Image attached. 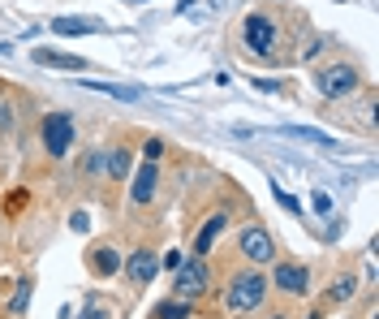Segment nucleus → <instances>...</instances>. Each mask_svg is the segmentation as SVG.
<instances>
[{
	"label": "nucleus",
	"instance_id": "f257e3e1",
	"mask_svg": "<svg viewBox=\"0 0 379 319\" xmlns=\"http://www.w3.org/2000/svg\"><path fill=\"white\" fill-rule=\"evenodd\" d=\"M263 298H268V276H263V272H237L233 280H228V294H224L228 311H237V315L259 311Z\"/></svg>",
	"mask_w": 379,
	"mask_h": 319
},
{
	"label": "nucleus",
	"instance_id": "f03ea898",
	"mask_svg": "<svg viewBox=\"0 0 379 319\" xmlns=\"http://www.w3.org/2000/svg\"><path fill=\"white\" fill-rule=\"evenodd\" d=\"M241 43L250 47L255 56L272 60V56H276V43H280V30H276L272 18H263V13H250V18L241 22Z\"/></svg>",
	"mask_w": 379,
	"mask_h": 319
},
{
	"label": "nucleus",
	"instance_id": "7ed1b4c3",
	"mask_svg": "<svg viewBox=\"0 0 379 319\" xmlns=\"http://www.w3.org/2000/svg\"><path fill=\"white\" fill-rule=\"evenodd\" d=\"M362 87V78L354 65H327L315 74V91L323 95V100H349V95Z\"/></svg>",
	"mask_w": 379,
	"mask_h": 319
},
{
	"label": "nucleus",
	"instance_id": "20e7f679",
	"mask_svg": "<svg viewBox=\"0 0 379 319\" xmlns=\"http://www.w3.org/2000/svg\"><path fill=\"white\" fill-rule=\"evenodd\" d=\"M74 138H78V125H74L69 113H47L43 117V147H47V155H56V160L69 155Z\"/></svg>",
	"mask_w": 379,
	"mask_h": 319
},
{
	"label": "nucleus",
	"instance_id": "39448f33",
	"mask_svg": "<svg viewBox=\"0 0 379 319\" xmlns=\"http://www.w3.org/2000/svg\"><path fill=\"white\" fill-rule=\"evenodd\" d=\"M173 280H177V298L194 302V298H199L207 285H211V272H207V263L199 259V254H194V259H186V263L173 272Z\"/></svg>",
	"mask_w": 379,
	"mask_h": 319
},
{
	"label": "nucleus",
	"instance_id": "423d86ee",
	"mask_svg": "<svg viewBox=\"0 0 379 319\" xmlns=\"http://www.w3.org/2000/svg\"><path fill=\"white\" fill-rule=\"evenodd\" d=\"M237 242H241V254L250 263H259V267L263 263H276V242H272V233L263 229V225H246Z\"/></svg>",
	"mask_w": 379,
	"mask_h": 319
},
{
	"label": "nucleus",
	"instance_id": "0eeeda50",
	"mask_svg": "<svg viewBox=\"0 0 379 319\" xmlns=\"http://www.w3.org/2000/svg\"><path fill=\"white\" fill-rule=\"evenodd\" d=\"M272 285H276V289H285V294H293V298H302L310 289V272L302 263H276L272 267Z\"/></svg>",
	"mask_w": 379,
	"mask_h": 319
},
{
	"label": "nucleus",
	"instance_id": "6e6552de",
	"mask_svg": "<svg viewBox=\"0 0 379 319\" xmlns=\"http://www.w3.org/2000/svg\"><path fill=\"white\" fill-rule=\"evenodd\" d=\"M155 272H160V254H155V250H134V254L125 259V276H129V285H151Z\"/></svg>",
	"mask_w": 379,
	"mask_h": 319
},
{
	"label": "nucleus",
	"instance_id": "1a4fd4ad",
	"mask_svg": "<svg viewBox=\"0 0 379 319\" xmlns=\"http://www.w3.org/2000/svg\"><path fill=\"white\" fill-rule=\"evenodd\" d=\"M35 65L65 69V74H82V69H87V56H69V52H52V47H35Z\"/></svg>",
	"mask_w": 379,
	"mask_h": 319
},
{
	"label": "nucleus",
	"instance_id": "9d476101",
	"mask_svg": "<svg viewBox=\"0 0 379 319\" xmlns=\"http://www.w3.org/2000/svg\"><path fill=\"white\" fill-rule=\"evenodd\" d=\"M155 182H160L155 164H142V168L134 173V182H129V199H134L138 207H142V203H151V199H155Z\"/></svg>",
	"mask_w": 379,
	"mask_h": 319
},
{
	"label": "nucleus",
	"instance_id": "9b49d317",
	"mask_svg": "<svg viewBox=\"0 0 379 319\" xmlns=\"http://www.w3.org/2000/svg\"><path fill=\"white\" fill-rule=\"evenodd\" d=\"M104 22H95V18H56L52 22V35L61 39H78V35H100Z\"/></svg>",
	"mask_w": 379,
	"mask_h": 319
},
{
	"label": "nucleus",
	"instance_id": "f8f14e48",
	"mask_svg": "<svg viewBox=\"0 0 379 319\" xmlns=\"http://www.w3.org/2000/svg\"><path fill=\"white\" fill-rule=\"evenodd\" d=\"M224 225H228V216H224V212H216V216H211L207 225L199 229V237H194V254H199V259H203L211 246H216V237L224 233Z\"/></svg>",
	"mask_w": 379,
	"mask_h": 319
},
{
	"label": "nucleus",
	"instance_id": "ddd939ff",
	"mask_svg": "<svg viewBox=\"0 0 379 319\" xmlns=\"http://www.w3.org/2000/svg\"><path fill=\"white\" fill-rule=\"evenodd\" d=\"M91 272H95V276L121 272V254H117V246H91Z\"/></svg>",
	"mask_w": 379,
	"mask_h": 319
},
{
	"label": "nucleus",
	"instance_id": "4468645a",
	"mask_svg": "<svg viewBox=\"0 0 379 319\" xmlns=\"http://www.w3.org/2000/svg\"><path fill=\"white\" fill-rule=\"evenodd\" d=\"M285 134L289 138H302V142H315V147H323V151H340V142L332 134L315 130V125H285Z\"/></svg>",
	"mask_w": 379,
	"mask_h": 319
},
{
	"label": "nucleus",
	"instance_id": "2eb2a0df",
	"mask_svg": "<svg viewBox=\"0 0 379 319\" xmlns=\"http://www.w3.org/2000/svg\"><path fill=\"white\" fill-rule=\"evenodd\" d=\"M82 87H87V91H100V95H112V100H125V104H138V100H142V87H121V82H91V78H82Z\"/></svg>",
	"mask_w": 379,
	"mask_h": 319
},
{
	"label": "nucleus",
	"instance_id": "dca6fc26",
	"mask_svg": "<svg viewBox=\"0 0 379 319\" xmlns=\"http://www.w3.org/2000/svg\"><path fill=\"white\" fill-rule=\"evenodd\" d=\"M129 164H134V160H129L125 147H108V177L112 182H125L129 177Z\"/></svg>",
	"mask_w": 379,
	"mask_h": 319
},
{
	"label": "nucleus",
	"instance_id": "f3484780",
	"mask_svg": "<svg viewBox=\"0 0 379 319\" xmlns=\"http://www.w3.org/2000/svg\"><path fill=\"white\" fill-rule=\"evenodd\" d=\"M82 173L87 177H108V147H95L87 155V164H82Z\"/></svg>",
	"mask_w": 379,
	"mask_h": 319
},
{
	"label": "nucleus",
	"instance_id": "a211bd4d",
	"mask_svg": "<svg viewBox=\"0 0 379 319\" xmlns=\"http://www.w3.org/2000/svg\"><path fill=\"white\" fill-rule=\"evenodd\" d=\"M155 319H190V302L186 298H173V302H160Z\"/></svg>",
	"mask_w": 379,
	"mask_h": 319
},
{
	"label": "nucleus",
	"instance_id": "6ab92c4d",
	"mask_svg": "<svg viewBox=\"0 0 379 319\" xmlns=\"http://www.w3.org/2000/svg\"><path fill=\"white\" fill-rule=\"evenodd\" d=\"M78 319H112V307H108V302L100 298V294H91L87 298V307H82V315Z\"/></svg>",
	"mask_w": 379,
	"mask_h": 319
},
{
	"label": "nucleus",
	"instance_id": "aec40b11",
	"mask_svg": "<svg viewBox=\"0 0 379 319\" xmlns=\"http://www.w3.org/2000/svg\"><path fill=\"white\" fill-rule=\"evenodd\" d=\"M30 289H35L30 280H18V289H13V298H9V315H22V311H26V302H30Z\"/></svg>",
	"mask_w": 379,
	"mask_h": 319
},
{
	"label": "nucleus",
	"instance_id": "412c9836",
	"mask_svg": "<svg viewBox=\"0 0 379 319\" xmlns=\"http://www.w3.org/2000/svg\"><path fill=\"white\" fill-rule=\"evenodd\" d=\"M354 289H358V280H354V276H336V285L327 289V298H332V302H349Z\"/></svg>",
	"mask_w": 379,
	"mask_h": 319
},
{
	"label": "nucleus",
	"instance_id": "4be33fe9",
	"mask_svg": "<svg viewBox=\"0 0 379 319\" xmlns=\"http://www.w3.org/2000/svg\"><path fill=\"white\" fill-rule=\"evenodd\" d=\"M142 155H147V164H155V160L164 155V138H147L142 142Z\"/></svg>",
	"mask_w": 379,
	"mask_h": 319
},
{
	"label": "nucleus",
	"instance_id": "5701e85b",
	"mask_svg": "<svg viewBox=\"0 0 379 319\" xmlns=\"http://www.w3.org/2000/svg\"><path fill=\"white\" fill-rule=\"evenodd\" d=\"M310 207H315L319 216H327V212H332V199H327L323 190H315V195H310Z\"/></svg>",
	"mask_w": 379,
	"mask_h": 319
},
{
	"label": "nucleus",
	"instance_id": "b1692460",
	"mask_svg": "<svg viewBox=\"0 0 379 319\" xmlns=\"http://www.w3.org/2000/svg\"><path fill=\"white\" fill-rule=\"evenodd\" d=\"M276 203L285 207V212H293V216L302 212V207H298V199H293V195H285V190H280V186H276Z\"/></svg>",
	"mask_w": 379,
	"mask_h": 319
},
{
	"label": "nucleus",
	"instance_id": "393cba45",
	"mask_svg": "<svg viewBox=\"0 0 379 319\" xmlns=\"http://www.w3.org/2000/svg\"><path fill=\"white\" fill-rule=\"evenodd\" d=\"M181 263H186V254H181V250H169V254H164V267H169V272H177Z\"/></svg>",
	"mask_w": 379,
	"mask_h": 319
},
{
	"label": "nucleus",
	"instance_id": "a878e982",
	"mask_svg": "<svg viewBox=\"0 0 379 319\" xmlns=\"http://www.w3.org/2000/svg\"><path fill=\"white\" fill-rule=\"evenodd\" d=\"M69 225H74V233H87V229H91V220L82 216V212H74V220H69Z\"/></svg>",
	"mask_w": 379,
	"mask_h": 319
},
{
	"label": "nucleus",
	"instance_id": "bb28decb",
	"mask_svg": "<svg viewBox=\"0 0 379 319\" xmlns=\"http://www.w3.org/2000/svg\"><path fill=\"white\" fill-rule=\"evenodd\" d=\"M255 87H259V91H280L276 78H255Z\"/></svg>",
	"mask_w": 379,
	"mask_h": 319
},
{
	"label": "nucleus",
	"instance_id": "cd10ccee",
	"mask_svg": "<svg viewBox=\"0 0 379 319\" xmlns=\"http://www.w3.org/2000/svg\"><path fill=\"white\" fill-rule=\"evenodd\" d=\"M13 117H9V104H0V125H9Z\"/></svg>",
	"mask_w": 379,
	"mask_h": 319
},
{
	"label": "nucleus",
	"instance_id": "c85d7f7f",
	"mask_svg": "<svg viewBox=\"0 0 379 319\" xmlns=\"http://www.w3.org/2000/svg\"><path fill=\"white\" fill-rule=\"evenodd\" d=\"M306 319H323V315H319V311H315V315H306Z\"/></svg>",
	"mask_w": 379,
	"mask_h": 319
},
{
	"label": "nucleus",
	"instance_id": "c756f323",
	"mask_svg": "<svg viewBox=\"0 0 379 319\" xmlns=\"http://www.w3.org/2000/svg\"><path fill=\"white\" fill-rule=\"evenodd\" d=\"M272 319H289V315H272Z\"/></svg>",
	"mask_w": 379,
	"mask_h": 319
},
{
	"label": "nucleus",
	"instance_id": "7c9ffc66",
	"mask_svg": "<svg viewBox=\"0 0 379 319\" xmlns=\"http://www.w3.org/2000/svg\"><path fill=\"white\" fill-rule=\"evenodd\" d=\"M129 5H142V0H129Z\"/></svg>",
	"mask_w": 379,
	"mask_h": 319
}]
</instances>
